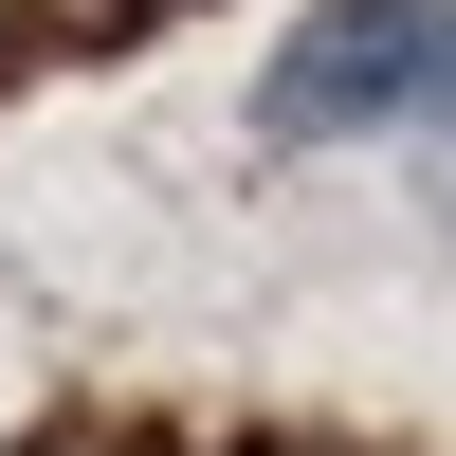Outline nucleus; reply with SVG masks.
<instances>
[{
	"label": "nucleus",
	"mask_w": 456,
	"mask_h": 456,
	"mask_svg": "<svg viewBox=\"0 0 456 456\" xmlns=\"http://www.w3.org/2000/svg\"><path fill=\"white\" fill-rule=\"evenodd\" d=\"M402 110H456V0H329V19L256 73V128L274 146L402 128Z\"/></svg>",
	"instance_id": "1"
}]
</instances>
